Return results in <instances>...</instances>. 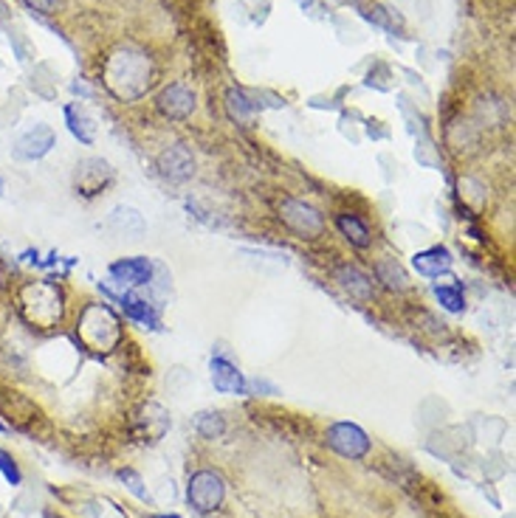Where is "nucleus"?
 <instances>
[{
	"label": "nucleus",
	"instance_id": "1",
	"mask_svg": "<svg viewBox=\"0 0 516 518\" xmlns=\"http://www.w3.org/2000/svg\"><path fill=\"white\" fill-rule=\"evenodd\" d=\"M153 85V63L144 51L138 48H116L108 63H105V88L122 99V102H133L142 99L147 88Z\"/></svg>",
	"mask_w": 516,
	"mask_h": 518
},
{
	"label": "nucleus",
	"instance_id": "2",
	"mask_svg": "<svg viewBox=\"0 0 516 518\" xmlns=\"http://www.w3.org/2000/svg\"><path fill=\"white\" fill-rule=\"evenodd\" d=\"M20 307H23L26 318L37 327H54L63 315V298L54 285L46 282H31L20 290Z\"/></svg>",
	"mask_w": 516,
	"mask_h": 518
},
{
	"label": "nucleus",
	"instance_id": "3",
	"mask_svg": "<svg viewBox=\"0 0 516 518\" xmlns=\"http://www.w3.org/2000/svg\"><path fill=\"white\" fill-rule=\"evenodd\" d=\"M79 335L91 350H110L122 330H118L116 315L105 305H91L79 318Z\"/></svg>",
	"mask_w": 516,
	"mask_h": 518
},
{
	"label": "nucleus",
	"instance_id": "4",
	"mask_svg": "<svg viewBox=\"0 0 516 518\" xmlns=\"http://www.w3.org/2000/svg\"><path fill=\"white\" fill-rule=\"evenodd\" d=\"M223 496H226V485L214 471L192 473L189 488H187V499L197 513H214L223 505Z\"/></svg>",
	"mask_w": 516,
	"mask_h": 518
},
{
	"label": "nucleus",
	"instance_id": "5",
	"mask_svg": "<svg viewBox=\"0 0 516 518\" xmlns=\"http://www.w3.org/2000/svg\"><path fill=\"white\" fill-rule=\"evenodd\" d=\"M280 217H283V223H285L293 234L308 237V240H316V237L325 231L322 214L316 212L313 206L302 203V201H291V197H288V201H283Z\"/></svg>",
	"mask_w": 516,
	"mask_h": 518
},
{
	"label": "nucleus",
	"instance_id": "6",
	"mask_svg": "<svg viewBox=\"0 0 516 518\" xmlns=\"http://www.w3.org/2000/svg\"><path fill=\"white\" fill-rule=\"evenodd\" d=\"M54 142H57L54 130L48 125H43V122H37V125L26 127L23 133L14 138L12 155L17 158V161H39L43 155H48Z\"/></svg>",
	"mask_w": 516,
	"mask_h": 518
},
{
	"label": "nucleus",
	"instance_id": "7",
	"mask_svg": "<svg viewBox=\"0 0 516 518\" xmlns=\"http://www.w3.org/2000/svg\"><path fill=\"white\" fill-rule=\"evenodd\" d=\"M328 445L347 460H362L370 453V436L355 423H336L328 431Z\"/></svg>",
	"mask_w": 516,
	"mask_h": 518
},
{
	"label": "nucleus",
	"instance_id": "8",
	"mask_svg": "<svg viewBox=\"0 0 516 518\" xmlns=\"http://www.w3.org/2000/svg\"><path fill=\"white\" fill-rule=\"evenodd\" d=\"M110 177H113V169L108 161H102V158H85V161L76 164L74 184L79 192L91 197L96 192H102V186L110 184Z\"/></svg>",
	"mask_w": 516,
	"mask_h": 518
},
{
	"label": "nucleus",
	"instance_id": "9",
	"mask_svg": "<svg viewBox=\"0 0 516 518\" xmlns=\"http://www.w3.org/2000/svg\"><path fill=\"white\" fill-rule=\"evenodd\" d=\"M158 169L170 181H189L195 175V158L184 144H172L158 155Z\"/></svg>",
	"mask_w": 516,
	"mask_h": 518
},
{
	"label": "nucleus",
	"instance_id": "10",
	"mask_svg": "<svg viewBox=\"0 0 516 518\" xmlns=\"http://www.w3.org/2000/svg\"><path fill=\"white\" fill-rule=\"evenodd\" d=\"M136 431L144 443H158L170 431V414L158 403H147L136 417Z\"/></svg>",
	"mask_w": 516,
	"mask_h": 518
},
{
	"label": "nucleus",
	"instance_id": "11",
	"mask_svg": "<svg viewBox=\"0 0 516 518\" xmlns=\"http://www.w3.org/2000/svg\"><path fill=\"white\" fill-rule=\"evenodd\" d=\"M110 279L118 285H147L153 279V263L144 256L118 259L110 265Z\"/></svg>",
	"mask_w": 516,
	"mask_h": 518
},
{
	"label": "nucleus",
	"instance_id": "12",
	"mask_svg": "<svg viewBox=\"0 0 516 518\" xmlns=\"http://www.w3.org/2000/svg\"><path fill=\"white\" fill-rule=\"evenodd\" d=\"M158 110L167 118H187L195 110V96L187 85H170L158 96Z\"/></svg>",
	"mask_w": 516,
	"mask_h": 518
},
{
	"label": "nucleus",
	"instance_id": "13",
	"mask_svg": "<svg viewBox=\"0 0 516 518\" xmlns=\"http://www.w3.org/2000/svg\"><path fill=\"white\" fill-rule=\"evenodd\" d=\"M212 384L217 392L223 394H246V377L234 364L223 361V358H214L212 361Z\"/></svg>",
	"mask_w": 516,
	"mask_h": 518
},
{
	"label": "nucleus",
	"instance_id": "14",
	"mask_svg": "<svg viewBox=\"0 0 516 518\" xmlns=\"http://www.w3.org/2000/svg\"><path fill=\"white\" fill-rule=\"evenodd\" d=\"M108 226L116 231V234H125V237H142L147 231V223L144 217L138 214L133 206H116L108 217Z\"/></svg>",
	"mask_w": 516,
	"mask_h": 518
},
{
	"label": "nucleus",
	"instance_id": "15",
	"mask_svg": "<svg viewBox=\"0 0 516 518\" xmlns=\"http://www.w3.org/2000/svg\"><path fill=\"white\" fill-rule=\"evenodd\" d=\"M412 265H415V271H418V273L434 279V276H441V273H446L451 268V254L446 248H441V246H434L429 251L415 254Z\"/></svg>",
	"mask_w": 516,
	"mask_h": 518
},
{
	"label": "nucleus",
	"instance_id": "16",
	"mask_svg": "<svg viewBox=\"0 0 516 518\" xmlns=\"http://www.w3.org/2000/svg\"><path fill=\"white\" fill-rule=\"evenodd\" d=\"M336 282H339L353 298H362V302H367V298L372 296V279L353 265H345V268L336 271Z\"/></svg>",
	"mask_w": 516,
	"mask_h": 518
},
{
	"label": "nucleus",
	"instance_id": "17",
	"mask_svg": "<svg viewBox=\"0 0 516 518\" xmlns=\"http://www.w3.org/2000/svg\"><path fill=\"white\" fill-rule=\"evenodd\" d=\"M66 122H68V130L79 138L83 144H91L93 135H96V125L93 118L79 108V105H68L66 108Z\"/></svg>",
	"mask_w": 516,
	"mask_h": 518
},
{
	"label": "nucleus",
	"instance_id": "18",
	"mask_svg": "<svg viewBox=\"0 0 516 518\" xmlns=\"http://www.w3.org/2000/svg\"><path fill=\"white\" fill-rule=\"evenodd\" d=\"M226 108H229V116L234 118V122H243V125H249L257 113V102H251V99L237 88H232L226 93Z\"/></svg>",
	"mask_w": 516,
	"mask_h": 518
},
{
	"label": "nucleus",
	"instance_id": "19",
	"mask_svg": "<svg viewBox=\"0 0 516 518\" xmlns=\"http://www.w3.org/2000/svg\"><path fill=\"white\" fill-rule=\"evenodd\" d=\"M336 226L342 229V234L347 237V240H350L355 248H367V246H370V231H367V226L359 220V217L342 214L339 220H336Z\"/></svg>",
	"mask_w": 516,
	"mask_h": 518
},
{
	"label": "nucleus",
	"instance_id": "20",
	"mask_svg": "<svg viewBox=\"0 0 516 518\" xmlns=\"http://www.w3.org/2000/svg\"><path fill=\"white\" fill-rule=\"evenodd\" d=\"M122 305H125V313L130 318H136V322H142L147 327H155L158 324V315H155V307L150 302H144V298H138V296H122Z\"/></svg>",
	"mask_w": 516,
	"mask_h": 518
},
{
	"label": "nucleus",
	"instance_id": "21",
	"mask_svg": "<svg viewBox=\"0 0 516 518\" xmlns=\"http://www.w3.org/2000/svg\"><path fill=\"white\" fill-rule=\"evenodd\" d=\"M375 273H379V279H381V282H384L389 290H404V288L409 285L404 268L395 263V259H381V263L375 265Z\"/></svg>",
	"mask_w": 516,
	"mask_h": 518
},
{
	"label": "nucleus",
	"instance_id": "22",
	"mask_svg": "<svg viewBox=\"0 0 516 518\" xmlns=\"http://www.w3.org/2000/svg\"><path fill=\"white\" fill-rule=\"evenodd\" d=\"M195 428H197V434L204 436V440H217V436L223 434L226 423L217 411H201V414H197V420H195Z\"/></svg>",
	"mask_w": 516,
	"mask_h": 518
},
{
	"label": "nucleus",
	"instance_id": "23",
	"mask_svg": "<svg viewBox=\"0 0 516 518\" xmlns=\"http://www.w3.org/2000/svg\"><path fill=\"white\" fill-rule=\"evenodd\" d=\"M434 296H438V302L449 310V313H463L466 307V298H463V290L454 288V285H438L434 288Z\"/></svg>",
	"mask_w": 516,
	"mask_h": 518
},
{
	"label": "nucleus",
	"instance_id": "24",
	"mask_svg": "<svg viewBox=\"0 0 516 518\" xmlns=\"http://www.w3.org/2000/svg\"><path fill=\"white\" fill-rule=\"evenodd\" d=\"M9 43H12V48H14L20 63L31 59V54H34V51H31V43H29V37L20 31V29H9Z\"/></svg>",
	"mask_w": 516,
	"mask_h": 518
},
{
	"label": "nucleus",
	"instance_id": "25",
	"mask_svg": "<svg viewBox=\"0 0 516 518\" xmlns=\"http://www.w3.org/2000/svg\"><path fill=\"white\" fill-rule=\"evenodd\" d=\"M0 473H4V479L9 485H20L23 482V476H20V468L14 462V456L9 451H0Z\"/></svg>",
	"mask_w": 516,
	"mask_h": 518
},
{
	"label": "nucleus",
	"instance_id": "26",
	"mask_svg": "<svg viewBox=\"0 0 516 518\" xmlns=\"http://www.w3.org/2000/svg\"><path fill=\"white\" fill-rule=\"evenodd\" d=\"M118 476H122V482L127 485V490L136 496V499H142V502H147V499H150V496H147V488H144V482H142V476H138L136 471L125 468V471L118 473Z\"/></svg>",
	"mask_w": 516,
	"mask_h": 518
},
{
	"label": "nucleus",
	"instance_id": "27",
	"mask_svg": "<svg viewBox=\"0 0 516 518\" xmlns=\"http://www.w3.org/2000/svg\"><path fill=\"white\" fill-rule=\"evenodd\" d=\"M367 17L370 20H375L379 26H384V29H395V26H401V17H395V12H389V9H381V6H372L370 12H367Z\"/></svg>",
	"mask_w": 516,
	"mask_h": 518
},
{
	"label": "nucleus",
	"instance_id": "28",
	"mask_svg": "<svg viewBox=\"0 0 516 518\" xmlns=\"http://www.w3.org/2000/svg\"><path fill=\"white\" fill-rule=\"evenodd\" d=\"M23 4L37 14H54L57 6H59V0H23Z\"/></svg>",
	"mask_w": 516,
	"mask_h": 518
},
{
	"label": "nucleus",
	"instance_id": "29",
	"mask_svg": "<svg viewBox=\"0 0 516 518\" xmlns=\"http://www.w3.org/2000/svg\"><path fill=\"white\" fill-rule=\"evenodd\" d=\"M260 392H268V394H280V389L276 386H271V384H266V381H246V394H260Z\"/></svg>",
	"mask_w": 516,
	"mask_h": 518
},
{
	"label": "nucleus",
	"instance_id": "30",
	"mask_svg": "<svg viewBox=\"0 0 516 518\" xmlns=\"http://www.w3.org/2000/svg\"><path fill=\"white\" fill-rule=\"evenodd\" d=\"M155 518H181V515H175V513H172V515H155Z\"/></svg>",
	"mask_w": 516,
	"mask_h": 518
},
{
	"label": "nucleus",
	"instance_id": "31",
	"mask_svg": "<svg viewBox=\"0 0 516 518\" xmlns=\"http://www.w3.org/2000/svg\"><path fill=\"white\" fill-rule=\"evenodd\" d=\"M0 194H4V181H0Z\"/></svg>",
	"mask_w": 516,
	"mask_h": 518
},
{
	"label": "nucleus",
	"instance_id": "32",
	"mask_svg": "<svg viewBox=\"0 0 516 518\" xmlns=\"http://www.w3.org/2000/svg\"><path fill=\"white\" fill-rule=\"evenodd\" d=\"M0 431H6V426H4V423H0Z\"/></svg>",
	"mask_w": 516,
	"mask_h": 518
}]
</instances>
